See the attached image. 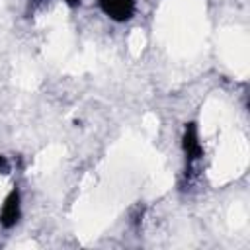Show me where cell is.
<instances>
[{
	"instance_id": "obj_1",
	"label": "cell",
	"mask_w": 250,
	"mask_h": 250,
	"mask_svg": "<svg viewBox=\"0 0 250 250\" xmlns=\"http://www.w3.org/2000/svg\"><path fill=\"white\" fill-rule=\"evenodd\" d=\"M137 0H100V8L115 21H127L135 14Z\"/></svg>"
},
{
	"instance_id": "obj_2",
	"label": "cell",
	"mask_w": 250,
	"mask_h": 250,
	"mask_svg": "<svg viewBox=\"0 0 250 250\" xmlns=\"http://www.w3.org/2000/svg\"><path fill=\"white\" fill-rule=\"evenodd\" d=\"M18 221H20V191L14 188L8 193V197L4 199V205H2V211H0V223H2V227L10 229Z\"/></svg>"
},
{
	"instance_id": "obj_3",
	"label": "cell",
	"mask_w": 250,
	"mask_h": 250,
	"mask_svg": "<svg viewBox=\"0 0 250 250\" xmlns=\"http://www.w3.org/2000/svg\"><path fill=\"white\" fill-rule=\"evenodd\" d=\"M182 146H184L188 164L195 162V160L201 156V145H199V137H197V127H195V123H186Z\"/></svg>"
},
{
	"instance_id": "obj_4",
	"label": "cell",
	"mask_w": 250,
	"mask_h": 250,
	"mask_svg": "<svg viewBox=\"0 0 250 250\" xmlns=\"http://www.w3.org/2000/svg\"><path fill=\"white\" fill-rule=\"evenodd\" d=\"M10 172V164L4 156H0V174H8Z\"/></svg>"
},
{
	"instance_id": "obj_5",
	"label": "cell",
	"mask_w": 250,
	"mask_h": 250,
	"mask_svg": "<svg viewBox=\"0 0 250 250\" xmlns=\"http://www.w3.org/2000/svg\"><path fill=\"white\" fill-rule=\"evenodd\" d=\"M64 2H66L68 6H78V4H80V0H64Z\"/></svg>"
}]
</instances>
